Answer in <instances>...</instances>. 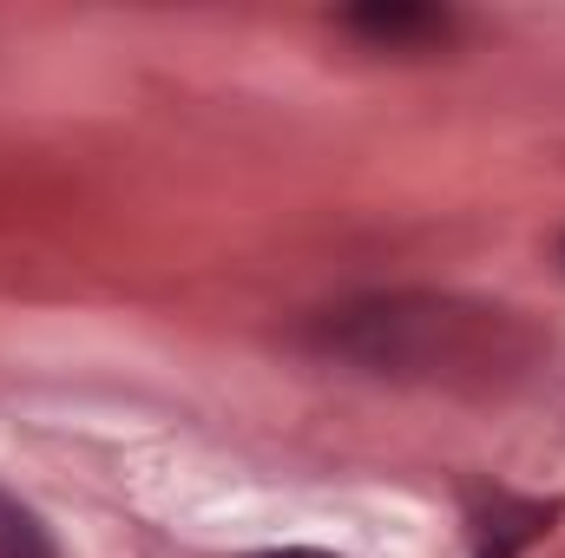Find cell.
<instances>
[{"label": "cell", "instance_id": "obj_5", "mask_svg": "<svg viewBox=\"0 0 565 558\" xmlns=\"http://www.w3.org/2000/svg\"><path fill=\"white\" fill-rule=\"evenodd\" d=\"M250 558H335V552H316V546H282V552H250Z\"/></svg>", "mask_w": 565, "mask_h": 558}, {"label": "cell", "instance_id": "obj_1", "mask_svg": "<svg viewBox=\"0 0 565 558\" xmlns=\"http://www.w3.org/2000/svg\"><path fill=\"white\" fill-rule=\"evenodd\" d=\"M316 342L375 375H422V382H460V375L487 382L526 348L507 309H467L440 296H375V302L335 309L316 329Z\"/></svg>", "mask_w": 565, "mask_h": 558}, {"label": "cell", "instance_id": "obj_2", "mask_svg": "<svg viewBox=\"0 0 565 558\" xmlns=\"http://www.w3.org/2000/svg\"><path fill=\"white\" fill-rule=\"evenodd\" d=\"M349 33H362L369 46H388V53H422L440 46L454 33V20L440 7H415V0H369V7H349L342 13Z\"/></svg>", "mask_w": 565, "mask_h": 558}, {"label": "cell", "instance_id": "obj_3", "mask_svg": "<svg viewBox=\"0 0 565 558\" xmlns=\"http://www.w3.org/2000/svg\"><path fill=\"white\" fill-rule=\"evenodd\" d=\"M553 513L546 500H513V493H493L480 513H473V558H520L533 539L553 533Z\"/></svg>", "mask_w": 565, "mask_h": 558}, {"label": "cell", "instance_id": "obj_4", "mask_svg": "<svg viewBox=\"0 0 565 558\" xmlns=\"http://www.w3.org/2000/svg\"><path fill=\"white\" fill-rule=\"evenodd\" d=\"M0 558H60V546L40 526V513L20 506L7 486H0Z\"/></svg>", "mask_w": 565, "mask_h": 558}]
</instances>
